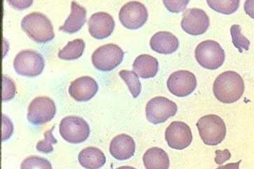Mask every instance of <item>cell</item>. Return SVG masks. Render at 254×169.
<instances>
[{
    "instance_id": "obj_1",
    "label": "cell",
    "mask_w": 254,
    "mask_h": 169,
    "mask_svg": "<svg viewBox=\"0 0 254 169\" xmlns=\"http://www.w3.org/2000/svg\"><path fill=\"white\" fill-rule=\"evenodd\" d=\"M243 78L234 71H226L217 77L213 85L216 99L223 103L231 104L238 101L245 92Z\"/></svg>"
},
{
    "instance_id": "obj_2",
    "label": "cell",
    "mask_w": 254,
    "mask_h": 169,
    "mask_svg": "<svg viewBox=\"0 0 254 169\" xmlns=\"http://www.w3.org/2000/svg\"><path fill=\"white\" fill-rule=\"evenodd\" d=\"M21 28L37 43H47L55 37L51 20L40 12H32L24 17L21 21Z\"/></svg>"
},
{
    "instance_id": "obj_3",
    "label": "cell",
    "mask_w": 254,
    "mask_h": 169,
    "mask_svg": "<svg viewBox=\"0 0 254 169\" xmlns=\"http://www.w3.org/2000/svg\"><path fill=\"white\" fill-rule=\"evenodd\" d=\"M196 126L201 139L207 146H217L226 138V124L221 117L216 114H207L201 117Z\"/></svg>"
},
{
    "instance_id": "obj_4",
    "label": "cell",
    "mask_w": 254,
    "mask_h": 169,
    "mask_svg": "<svg viewBox=\"0 0 254 169\" xmlns=\"http://www.w3.org/2000/svg\"><path fill=\"white\" fill-rule=\"evenodd\" d=\"M195 56L197 62L202 68L216 70L223 66L226 54L221 46L214 40H206L196 47Z\"/></svg>"
},
{
    "instance_id": "obj_5",
    "label": "cell",
    "mask_w": 254,
    "mask_h": 169,
    "mask_svg": "<svg viewBox=\"0 0 254 169\" xmlns=\"http://www.w3.org/2000/svg\"><path fill=\"white\" fill-rule=\"evenodd\" d=\"M45 66L43 56L38 51L26 49L20 51L13 61V68L18 75L22 76H39L42 74Z\"/></svg>"
},
{
    "instance_id": "obj_6",
    "label": "cell",
    "mask_w": 254,
    "mask_h": 169,
    "mask_svg": "<svg viewBox=\"0 0 254 169\" xmlns=\"http://www.w3.org/2000/svg\"><path fill=\"white\" fill-rule=\"evenodd\" d=\"M60 134L64 141L73 144L86 141L89 137L90 126L86 120L78 116H67L60 123Z\"/></svg>"
},
{
    "instance_id": "obj_7",
    "label": "cell",
    "mask_w": 254,
    "mask_h": 169,
    "mask_svg": "<svg viewBox=\"0 0 254 169\" xmlns=\"http://www.w3.org/2000/svg\"><path fill=\"white\" fill-rule=\"evenodd\" d=\"M124 51L117 44H108L99 47L92 55V63L100 71H112L122 63Z\"/></svg>"
},
{
    "instance_id": "obj_8",
    "label": "cell",
    "mask_w": 254,
    "mask_h": 169,
    "mask_svg": "<svg viewBox=\"0 0 254 169\" xmlns=\"http://www.w3.org/2000/svg\"><path fill=\"white\" fill-rule=\"evenodd\" d=\"M178 107L170 99L163 96L155 97L146 104V119L151 124L164 123L177 114Z\"/></svg>"
},
{
    "instance_id": "obj_9",
    "label": "cell",
    "mask_w": 254,
    "mask_h": 169,
    "mask_svg": "<svg viewBox=\"0 0 254 169\" xmlns=\"http://www.w3.org/2000/svg\"><path fill=\"white\" fill-rule=\"evenodd\" d=\"M56 106L52 99L47 96L37 97L28 107V119L33 125H43L55 117Z\"/></svg>"
},
{
    "instance_id": "obj_10",
    "label": "cell",
    "mask_w": 254,
    "mask_h": 169,
    "mask_svg": "<svg viewBox=\"0 0 254 169\" xmlns=\"http://www.w3.org/2000/svg\"><path fill=\"white\" fill-rule=\"evenodd\" d=\"M119 17L121 23L125 28L129 30H137L147 21L149 13L142 3L129 1L121 8Z\"/></svg>"
},
{
    "instance_id": "obj_11",
    "label": "cell",
    "mask_w": 254,
    "mask_h": 169,
    "mask_svg": "<svg viewBox=\"0 0 254 169\" xmlns=\"http://www.w3.org/2000/svg\"><path fill=\"white\" fill-rule=\"evenodd\" d=\"M167 86L170 93L177 97H186L191 94L197 86L196 77L191 72L179 71L169 77Z\"/></svg>"
},
{
    "instance_id": "obj_12",
    "label": "cell",
    "mask_w": 254,
    "mask_h": 169,
    "mask_svg": "<svg viewBox=\"0 0 254 169\" xmlns=\"http://www.w3.org/2000/svg\"><path fill=\"white\" fill-rule=\"evenodd\" d=\"M165 137L170 148L178 150L188 148L192 141L190 126L186 123L179 121L172 122L167 128Z\"/></svg>"
},
{
    "instance_id": "obj_13",
    "label": "cell",
    "mask_w": 254,
    "mask_h": 169,
    "mask_svg": "<svg viewBox=\"0 0 254 169\" xmlns=\"http://www.w3.org/2000/svg\"><path fill=\"white\" fill-rule=\"evenodd\" d=\"M210 25V20L206 12L200 8L186 10L181 26L184 31L191 35H200L206 32Z\"/></svg>"
},
{
    "instance_id": "obj_14",
    "label": "cell",
    "mask_w": 254,
    "mask_h": 169,
    "mask_svg": "<svg viewBox=\"0 0 254 169\" xmlns=\"http://www.w3.org/2000/svg\"><path fill=\"white\" fill-rule=\"evenodd\" d=\"M115 28L113 17L106 12H98L90 16L88 30L90 35L97 40H103L112 35Z\"/></svg>"
},
{
    "instance_id": "obj_15",
    "label": "cell",
    "mask_w": 254,
    "mask_h": 169,
    "mask_svg": "<svg viewBox=\"0 0 254 169\" xmlns=\"http://www.w3.org/2000/svg\"><path fill=\"white\" fill-rule=\"evenodd\" d=\"M98 88V83L93 78L83 76L71 82L69 93L76 101L86 102L95 96Z\"/></svg>"
},
{
    "instance_id": "obj_16",
    "label": "cell",
    "mask_w": 254,
    "mask_h": 169,
    "mask_svg": "<svg viewBox=\"0 0 254 169\" xmlns=\"http://www.w3.org/2000/svg\"><path fill=\"white\" fill-rule=\"evenodd\" d=\"M135 142L129 135L123 134L114 137L111 141L110 153L116 160L124 161L134 156Z\"/></svg>"
},
{
    "instance_id": "obj_17",
    "label": "cell",
    "mask_w": 254,
    "mask_h": 169,
    "mask_svg": "<svg viewBox=\"0 0 254 169\" xmlns=\"http://www.w3.org/2000/svg\"><path fill=\"white\" fill-rule=\"evenodd\" d=\"M150 47L153 51L158 54H171L175 52L180 47L178 38L167 31L156 32L150 40Z\"/></svg>"
},
{
    "instance_id": "obj_18",
    "label": "cell",
    "mask_w": 254,
    "mask_h": 169,
    "mask_svg": "<svg viewBox=\"0 0 254 169\" xmlns=\"http://www.w3.org/2000/svg\"><path fill=\"white\" fill-rule=\"evenodd\" d=\"M86 8L76 1H72L70 15L66 18L62 26L60 27L59 30L66 33H75L81 30L86 23Z\"/></svg>"
},
{
    "instance_id": "obj_19",
    "label": "cell",
    "mask_w": 254,
    "mask_h": 169,
    "mask_svg": "<svg viewBox=\"0 0 254 169\" xmlns=\"http://www.w3.org/2000/svg\"><path fill=\"white\" fill-rule=\"evenodd\" d=\"M133 71L137 73L138 76L143 79H149L154 78L159 70V63L156 58L141 54L134 60L132 65Z\"/></svg>"
},
{
    "instance_id": "obj_20",
    "label": "cell",
    "mask_w": 254,
    "mask_h": 169,
    "mask_svg": "<svg viewBox=\"0 0 254 169\" xmlns=\"http://www.w3.org/2000/svg\"><path fill=\"white\" fill-rule=\"evenodd\" d=\"M78 162L83 168L99 169L106 163V157L103 152L95 147H88L78 154Z\"/></svg>"
},
{
    "instance_id": "obj_21",
    "label": "cell",
    "mask_w": 254,
    "mask_h": 169,
    "mask_svg": "<svg viewBox=\"0 0 254 169\" xmlns=\"http://www.w3.org/2000/svg\"><path fill=\"white\" fill-rule=\"evenodd\" d=\"M143 162L146 169H169L170 158L166 152L161 148H150L143 156Z\"/></svg>"
},
{
    "instance_id": "obj_22",
    "label": "cell",
    "mask_w": 254,
    "mask_h": 169,
    "mask_svg": "<svg viewBox=\"0 0 254 169\" xmlns=\"http://www.w3.org/2000/svg\"><path fill=\"white\" fill-rule=\"evenodd\" d=\"M85 47L84 41L81 39H76L68 42L65 47L59 51V57L66 61L79 59L83 55Z\"/></svg>"
},
{
    "instance_id": "obj_23",
    "label": "cell",
    "mask_w": 254,
    "mask_h": 169,
    "mask_svg": "<svg viewBox=\"0 0 254 169\" xmlns=\"http://www.w3.org/2000/svg\"><path fill=\"white\" fill-rule=\"evenodd\" d=\"M119 76L125 82L133 98H136L140 94L141 84L137 73L134 71H123L119 72Z\"/></svg>"
},
{
    "instance_id": "obj_24",
    "label": "cell",
    "mask_w": 254,
    "mask_h": 169,
    "mask_svg": "<svg viewBox=\"0 0 254 169\" xmlns=\"http://www.w3.org/2000/svg\"><path fill=\"white\" fill-rule=\"evenodd\" d=\"M207 4L214 11L223 14L229 15L235 13L238 9L240 1H216V0H208Z\"/></svg>"
},
{
    "instance_id": "obj_25",
    "label": "cell",
    "mask_w": 254,
    "mask_h": 169,
    "mask_svg": "<svg viewBox=\"0 0 254 169\" xmlns=\"http://www.w3.org/2000/svg\"><path fill=\"white\" fill-rule=\"evenodd\" d=\"M231 34L233 43L240 53H243V50L248 51L250 49V40L242 34L240 25H233L231 28Z\"/></svg>"
},
{
    "instance_id": "obj_26",
    "label": "cell",
    "mask_w": 254,
    "mask_h": 169,
    "mask_svg": "<svg viewBox=\"0 0 254 169\" xmlns=\"http://www.w3.org/2000/svg\"><path fill=\"white\" fill-rule=\"evenodd\" d=\"M20 169H53V167L47 159L32 155L23 160Z\"/></svg>"
},
{
    "instance_id": "obj_27",
    "label": "cell",
    "mask_w": 254,
    "mask_h": 169,
    "mask_svg": "<svg viewBox=\"0 0 254 169\" xmlns=\"http://www.w3.org/2000/svg\"><path fill=\"white\" fill-rule=\"evenodd\" d=\"M54 128H55V126L46 131L44 134V139L43 141H40L37 143L36 148L39 152L47 154L52 153L54 151L53 145L56 144L58 143L57 140L53 135V131H54Z\"/></svg>"
},
{
    "instance_id": "obj_28",
    "label": "cell",
    "mask_w": 254,
    "mask_h": 169,
    "mask_svg": "<svg viewBox=\"0 0 254 169\" xmlns=\"http://www.w3.org/2000/svg\"><path fill=\"white\" fill-rule=\"evenodd\" d=\"M2 100L8 101L15 96L16 93V85L13 80L8 77L3 76Z\"/></svg>"
},
{
    "instance_id": "obj_29",
    "label": "cell",
    "mask_w": 254,
    "mask_h": 169,
    "mask_svg": "<svg viewBox=\"0 0 254 169\" xmlns=\"http://www.w3.org/2000/svg\"><path fill=\"white\" fill-rule=\"evenodd\" d=\"M1 141H5L11 137L13 131L11 121L5 114L1 115Z\"/></svg>"
},
{
    "instance_id": "obj_30",
    "label": "cell",
    "mask_w": 254,
    "mask_h": 169,
    "mask_svg": "<svg viewBox=\"0 0 254 169\" xmlns=\"http://www.w3.org/2000/svg\"><path fill=\"white\" fill-rule=\"evenodd\" d=\"M189 1H163V4L172 13H180L188 5Z\"/></svg>"
},
{
    "instance_id": "obj_31",
    "label": "cell",
    "mask_w": 254,
    "mask_h": 169,
    "mask_svg": "<svg viewBox=\"0 0 254 169\" xmlns=\"http://www.w3.org/2000/svg\"><path fill=\"white\" fill-rule=\"evenodd\" d=\"M215 162L217 165H222L231 158V154L229 150H216Z\"/></svg>"
},
{
    "instance_id": "obj_32",
    "label": "cell",
    "mask_w": 254,
    "mask_h": 169,
    "mask_svg": "<svg viewBox=\"0 0 254 169\" xmlns=\"http://www.w3.org/2000/svg\"><path fill=\"white\" fill-rule=\"evenodd\" d=\"M8 4L13 6V7L18 8V9H23V8H28L32 4V1H8Z\"/></svg>"
},
{
    "instance_id": "obj_33",
    "label": "cell",
    "mask_w": 254,
    "mask_h": 169,
    "mask_svg": "<svg viewBox=\"0 0 254 169\" xmlns=\"http://www.w3.org/2000/svg\"><path fill=\"white\" fill-rule=\"evenodd\" d=\"M244 8H245V11L247 14L254 19V1L249 0V1H245Z\"/></svg>"
},
{
    "instance_id": "obj_34",
    "label": "cell",
    "mask_w": 254,
    "mask_h": 169,
    "mask_svg": "<svg viewBox=\"0 0 254 169\" xmlns=\"http://www.w3.org/2000/svg\"><path fill=\"white\" fill-rule=\"evenodd\" d=\"M241 162V160H240L236 163L228 164V165L221 166V167L216 169H240V165Z\"/></svg>"
},
{
    "instance_id": "obj_35",
    "label": "cell",
    "mask_w": 254,
    "mask_h": 169,
    "mask_svg": "<svg viewBox=\"0 0 254 169\" xmlns=\"http://www.w3.org/2000/svg\"><path fill=\"white\" fill-rule=\"evenodd\" d=\"M117 169H136L134 168V167H128V166H125V167H121L119 168H117Z\"/></svg>"
}]
</instances>
